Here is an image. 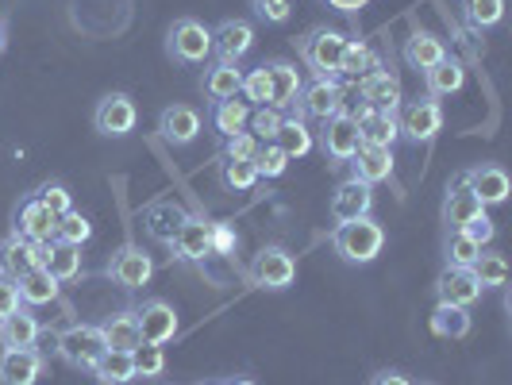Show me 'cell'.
<instances>
[{"mask_svg":"<svg viewBox=\"0 0 512 385\" xmlns=\"http://www.w3.org/2000/svg\"><path fill=\"white\" fill-rule=\"evenodd\" d=\"M231 231L224 228V224H212V255H224V251H231Z\"/></svg>","mask_w":512,"mask_h":385,"instance_id":"obj_53","label":"cell"},{"mask_svg":"<svg viewBox=\"0 0 512 385\" xmlns=\"http://www.w3.org/2000/svg\"><path fill=\"white\" fill-rule=\"evenodd\" d=\"M220 181H224V189H231V193H247V189H255V181H258L255 162L224 158V162H220Z\"/></svg>","mask_w":512,"mask_h":385,"instance_id":"obj_43","label":"cell"},{"mask_svg":"<svg viewBox=\"0 0 512 385\" xmlns=\"http://www.w3.org/2000/svg\"><path fill=\"white\" fill-rule=\"evenodd\" d=\"M239 93H243V101L251 104V108H262V104H270V77L266 70L258 66L251 74H243V85H239Z\"/></svg>","mask_w":512,"mask_h":385,"instance_id":"obj_46","label":"cell"},{"mask_svg":"<svg viewBox=\"0 0 512 385\" xmlns=\"http://www.w3.org/2000/svg\"><path fill=\"white\" fill-rule=\"evenodd\" d=\"M351 166H355V181H366V185H378L393 174V151L389 147H359V154L351 158Z\"/></svg>","mask_w":512,"mask_h":385,"instance_id":"obj_26","label":"cell"},{"mask_svg":"<svg viewBox=\"0 0 512 385\" xmlns=\"http://www.w3.org/2000/svg\"><path fill=\"white\" fill-rule=\"evenodd\" d=\"M320 147L332 162H351L359 154V124L351 112H335L324 120V131H320Z\"/></svg>","mask_w":512,"mask_h":385,"instance_id":"obj_7","label":"cell"},{"mask_svg":"<svg viewBox=\"0 0 512 385\" xmlns=\"http://www.w3.org/2000/svg\"><path fill=\"white\" fill-rule=\"evenodd\" d=\"M16 308H20V289H16V282L0 278V320H4V316H12Z\"/></svg>","mask_w":512,"mask_h":385,"instance_id":"obj_52","label":"cell"},{"mask_svg":"<svg viewBox=\"0 0 512 385\" xmlns=\"http://www.w3.org/2000/svg\"><path fill=\"white\" fill-rule=\"evenodd\" d=\"M208 120H212V128L220 131L224 139L231 135H239V131H247V120H251V104L247 101H212V112H208Z\"/></svg>","mask_w":512,"mask_h":385,"instance_id":"obj_32","label":"cell"},{"mask_svg":"<svg viewBox=\"0 0 512 385\" xmlns=\"http://www.w3.org/2000/svg\"><path fill=\"white\" fill-rule=\"evenodd\" d=\"M282 112L278 108H270V104H262V108H251V135H255L258 143H270L274 135H278V128H282Z\"/></svg>","mask_w":512,"mask_h":385,"instance_id":"obj_45","label":"cell"},{"mask_svg":"<svg viewBox=\"0 0 512 385\" xmlns=\"http://www.w3.org/2000/svg\"><path fill=\"white\" fill-rule=\"evenodd\" d=\"M270 143H274L285 158H305V154L316 147V143H312V131H308L305 120H297V116H293V120H282V128H278V135H274Z\"/></svg>","mask_w":512,"mask_h":385,"instance_id":"obj_35","label":"cell"},{"mask_svg":"<svg viewBox=\"0 0 512 385\" xmlns=\"http://www.w3.org/2000/svg\"><path fill=\"white\" fill-rule=\"evenodd\" d=\"M266 70V77H270V108H278V112H285V108H293V101H297V93H301V70L293 66V62H266L262 66Z\"/></svg>","mask_w":512,"mask_h":385,"instance_id":"obj_22","label":"cell"},{"mask_svg":"<svg viewBox=\"0 0 512 385\" xmlns=\"http://www.w3.org/2000/svg\"><path fill=\"white\" fill-rule=\"evenodd\" d=\"M439 128H443V108H439L436 97H424V101H409L401 108V120H397V131L405 139H436Z\"/></svg>","mask_w":512,"mask_h":385,"instance_id":"obj_10","label":"cell"},{"mask_svg":"<svg viewBox=\"0 0 512 385\" xmlns=\"http://www.w3.org/2000/svg\"><path fill=\"white\" fill-rule=\"evenodd\" d=\"M443 255H447V266H455V270H470V266H474V258L482 255V247H478L470 235H462L459 228H451L447 243H443Z\"/></svg>","mask_w":512,"mask_h":385,"instance_id":"obj_41","label":"cell"},{"mask_svg":"<svg viewBox=\"0 0 512 385\" xmlns=\"http://www.w3.org/2000/svg\"><path fill=\"white\" fill-rule=\"evenodd\" d=\"M158 135H162L170 147H189V143L201 135V112L189 108V104H170V108H162V116H158Z\"/></svg>","mask_w":512,"mask_h":385,"instance_id":"obj_15","label":"cell"},{"mask_svg":"<svg viewBox=\"0 0 512 385\" xmlns=\"http://www.w3.org/2000/svg\"><path fill=\"white\" fill-rule=\"evenodd\" d=\"M135 120H139V112H135V101H131L128 93H108V97H101L97 112H93L97 131H101V135H112V139L131 135V131H135Z\"/></svg>","mask_w":512,"mask_h":385,"instance_id":"obj_11","label":"cell"},{"mask_svg":"<svg viewBox=\"0 0 512 385\" xmlns=\"http://www.w3.org/2000/svg\"><path fill=\"white\" fill-rule=\"evenodd\" d=\"M170 247L185 262H201L205 255H212V220H205V216H185V224L178 228Z\"/></svg>","mask_w":512,"mask_h":385,"instance_id":"obj_21","label":"cell"},{"mask_svg":"<svg viewBox=\"0 0 512 385\" xmlns=\"http://www.w3.org/2000/svg\"><path fill=\"white\" fill-rule=\"evenodd\" d=\"M251 47H255V27L247 24V20H224L212 31V54L220 62H235L239 66V58H247Z\"/></svg>","mask_w":512,"mask_h":385,"instance_id":"obj_14","label":"cell"},{"mask_svg":"<svg viewBox=\"0 0 512 385\" xmlns=\"http://www.w3.org/2000/svg\"><path fill=\"white\" fill-rule=\"evenodd\" d=\"M424 85H428V97H451L466 85V70H462V62L447 54L432 70H424Z\"/></svg>","mask_w":512,"mask_h":385,"instance_id":"obj_31","label":"cell"},{"mask_svg":"<svg viewBox=\"0 0 512 385\" xmlns=\"http://www.w3.org/2000/svg\"><path fill=\"white\" fill-rule=\"evenodd\" d=\"M335 12H347V16H355V12H362L370 0H328Z\"/></svg>","mask_w":512,"mask_h":385,"instance_id":"obj_55","label":"cell"},{"mask_svg":"<svg viewBox=\"0 0 512 385\" xmlns=\"http://www.w3.org/2000/svg\"><path fill=\"white\" fill-rule=\"evenodd\" d=\"M101 335H104V347H108V351H135V347L143 343L139 320H135V308L108 316V320L101 324Z\"/></svg>","mask_w":512,"mask_h":385,"instance_id":"obj_25","label":"cell"},{"mask_svg":"<svg viewBox=\"0 0 512 385\" xmlns=\"http://www.w3.org/2000/svg\"><path fill=\"white\" fill-rule=\"evenodd\" d=\"M255 162V170H258V178H282L285 174V166H289V158H285L274 143H262L258 147V154L251 158Z\"/></svg>","mask_w":512,"mask_h":385,"instance_id":"obj_47","label":"cell"},{"mask_svg":"<svg viewBox=\"0 0 512 385\" xmlns=\"http://www.w3.org/2000/svg\"><path fill=\"white\" fill-rule=\"evenodd\" d=\"M470 328H474V320H470V312H466V308L443 305V301L432 308V332H436L439 339H466Z\"/></svg>","mask_w":512,"mask_h":385,"instance_id":"obj_34","label":"cell"},{"mask_svg":"<svg viewBox=\"0 0 512 385\" xmlns=\"http://www.w3.org/2000/svg\"><path fill=\"white\" fill-rule=\"evenodd\" d=\"M54 351L70 362V366H77V370H93V362L108 351L101 324H74V328H66V332L54 339Z\"/></svg>","mask_w":512,"mask_h":385,"instance_id":"obj_2","label":"cell"},{"mask_svg":"<svg viewBox=\"0 0 512 385\" xmlns=\"http://www.w3.org/2000/svg\"><path fill=\"white\" fill-rule=\"evenodd\" d=\"M462 16L474 31H489L505 20V0H462Z\"/></svg>","mask_w":512,"mask_h":385,"instance_id":"obj_39","label":"cell"},{"mask_svg":"<svg viewBox=\"0 0 512 385\" xmlns=\"http://www.w3.org/2000/svg\"><path fill=\"white\" fill-rule=\"evenodd\" d=\"M436 293H439V301H443V305L470 308L478 297H482V285H478V278H474L470 270H455V266H447V270L439 274Z\"/></svg>","mask_w":512,"mask_h":385,"instance_id":"obj_23","label":"cell"},{"mask_svg":"<svg viewBox=\"0 0 512 385\" xmlns=\"http://www.w3.org/2000/svg\"><path fill=\"white\" fill-rule=\"evenodd\" d=\"M166 51L174 54L178 62H205L212 54V31L201 20H178L170 27V39H166Z\"/></svg>","mask_w":512,"mask_h":385,"instance_id":"obj_6","label":"cell"},{"mask_svg":"<svg viewBox=\"0 0 512 385\" xmlns=\"http://www.w3.org/2000/svg\"><path fill=\"white\" fill-rule=\"evenodd\" d=\"M16 289H20V305H51V301H58L62 282H54L43 266H35V270H27L24 278H16Z\"/></svg>","mask_w":512,"mask_h":385,"instance_id":"obj_28","label":"cell"},{"mask_svg":"<svg viewBox=\"0 0 512 385\" xmlns=\"http://www.w3.org/2000/svg\"><path fill=\"white\" fill-rule=\"evenodd\" d=\"M35 197H39L43 205L51 208L54 216H66V212L74 208V201H70V189H66V185H58V181H51V185H43V189H39Z\"/></svg>","mask_w":512,"mask_h":385,"instance_id":"obj_49","label":"cell"},{"mask_svg":"<svg viewBox=\"0 0 512 385\" xmlns=\"http://www.w3.org/2000/svg\"><path fill=\"white\" fill-rule=\"evenodd\" d=\"M359 93L366 108H378V112H397L401 108V77L389 74V70H374V74L359 77Z\"/></svg>","mask_w":512,"mask_h":385,"instance_id":"obj_19","label":"cell"},{"mask_svg":"<svg viewBox=\"0 0 512 385\" xmlns=\"http://www.w3.org/2000/svg\"><path fill=\"white\" fill-rule=\"evenodd\" d=\"M43 270L51 274L54 282H74L77 274H81V247H70V243H51Z\"/></svg>","mask_w":512,"mask_h":385,"instance_id":"obj_36","label":"cell"},{"mask_svg":"<svg viewBox=\"0 0 512 385\" xmlns=\"http://www.w3.org/2000/svg\"><path fill=\"white\" fill-rule=\"evenodd\" d=\"M258 16L266 24H285L293 16V4L289 0H258Z\"/></svg>","mask_w":512,"mask_h":385,"instance_id":"obj_51","label":"cell"},{"mask_svg":"<svg viewBox=\"0 0 512 385\" xmlns=\"http://www.w3.org/2000/svg\"><path fill=\"white\" fill-rule=\"evenodd\" d=\"M135 320H139V335H143V343H170L174 335H178V312L170 301H162V297H151V301H143V305L135 308Z\"/></svg>","mask_w":512,"mask_h":385,"instance_id":"obj_8","label":"cell"},{"mask_svg":"<svg viewBox=\"0 0 512 385\" xmlns=\"http://www.w3.org/2000/svg\"><path fill=\"white\" fill-rule=\"evenodd\" d=\"M4 47H8V24L0 20V54H4Z\"/></svg>","mask_w":512,"mask_h":385,"instance_id":"obj_56","label":"cell"},{"mask_svg":"<svg viewBox=\"0 0 512 385\" xmlns=\"http://www.w3.org/2000/svg\"><path fill=\"white\" fill-rule=\"evenodd\" d=\"M470 274L478 278L482 289H497V285L509 282V262H505V255H497V251H482V255L474 258Z\"/></svg>","mask_w":512,"mask_h":385,"instance_id":"obj_40","label":"cell"},{"mask_svg":"<svg viewBox=\"0 0 512 385\" xmlns=\"http://www.w3.org/2000/svg\"><path fill=\"white\" fill-rule=\"evenodd\" d=\"M131 366H135V378H158L166 370V351L158 343H139L131 351Z\"/></svg>","mask_w":512,"mask_h":385,"instance_id":"obj_44","label":"cell"},{"mask_svg":"<svg viewBox=\"0 0 512 385\" xmlns=\"http://www.w3.org/2000/svg\"><path fill=\"white\" fill-rule=\"evenodd\" d=\"M462 185L482 201V205H505L509 201V174L501 170V166H493V162H482V166H474V170H466L462 174Z\"/></svg>","mask_w":512,"mask_h":385,"instance_id":"obj_13","label":"cell"},{"mask_svg":"<svg viewBox=\"0 0 512 385\" xmlns=\"http://www.w3.org/2000/svg\"><path fill=\"white\" fill-rule=\"evenodd\" d=\"M93 239V224L81 216V212H66V216H58V224H54V243H70V247H81V243H89Z\"/></svg>","mask_w":512,"mask_h":385,"instance_id":"obj_42","label":"cell"},{"mask_svg":"<svg viewBox=\"0 0 512 385\" xmlns=\"http://www.w3.org/2000/svg\"><path fill=\"white\" fill-rule=\"evenodd\" d=\"M370 208H374V185H366V181H355L347 178L339 189H335L332 197V216L335 224H347V220H359V216H370Z\"/></svg>","mask_w":512,"mask_h":385,"instance_id":"obj_17","label":"cell"},{"mask_svg":"<svg viewBox=\"0 0 512 385\" xmlns=\"http://www.w3.org/2000/svg\"><path fill=\"white\" fill-rule=\"evenodd\" d=\"M370 385H412L401 370H382V374H374V382Z\"/></svg>","mask_w":512,"mask_h":385,"instance_id":"obj_54","label":"cell"},{"mask_svg":"<svg viewBox=\"0 0 512 385\" xmlns=\"http://www.w3.org/2000/svg\"><path fill=\"white\" fill-rule=\"evenodd\" d=\"M255 4H258V0H255Z\"/></svg>","mask_w":512,"mask_h":385,"instance_id":"obj_58","label":"cell"},{"mask_svg":"<svg viewBox=\"0 0 512 385\" xmlns=\"http://www.w3.org/2000/svg\"><path fill=\"white\" fill-rule=\"evenodd\" d=\"M251 278L262 289H289L293 278H297V262H293V255L285 247H266V251H258L255 266H251Z\"/></svg>","mask_w":512,"mask_h":385,"instance_id":"obj_12","label":"cell"},{"mask_svg":"<svg viewBox=\"0 0 512 385\" xmlns=\"http://www.w3.org/2000/svg\"><path fill=\"white\" fill-rule=\"evenodd\" d=\"M343 101H347V93H343V85L335 81V77H316L312 85H301V93H297V120H328L335 112H343Z\"/></svg>","mask_w":512,"mask_h":385,"instance_id":"obj_4","label":"cell"},{"mask_svg":"<svg viewBox=\"0 0 512 385\" xmlns=\"http://www.w3.org/2000/svg\"><path fill=\"white\" fill-rule=\"evenodd\" d=\"M108 274H112V282L124 285V289H139V285L151 282L154 262L139 243H124V247L112 255V262H108Z\"/></svg>","mask_w":512,"mask_h":385,"instance_id":"obj_9","label":"cell"},{"mask_svg":"<svg viewBox=\"0 0 512 385\" xmlns=\"http://www.w3.org/2000/svg\"><path fill=\"white\" fill-rule=\"evenodd\" d=\"M47 251H51V243H31V239H20V235H8L0 243V278H8V282L24 278L27 270L47 262Z\"/></svg>","mask_w":512,"mask_h":385,"instance_id":"obj_5","label":"cell"},{"mask_svg":"<svg viewBox=\"0 0 512 385\" xmlns=\"http://www.w3.org/2000/svg\"><path fill=\"white\" fill-rule=\"evenodd\" d=\"M239 85H243V70L235 62H216L205 74V97L208 101H231V97H239Z\"/></svg>","mask_w":512,"mask_h":385,"instance_id":"obj_33","label":"cell"},{"mask_svg":"<svg viewBox=\"0 0 512 385\" xmlns=\"http://www.w3.org/2000/svg\"><path fill=\"white\" fill-rule=\"evenodd\" d=\"M185 208L174 205V201H158V205H151L147 212H143V220H147V231H151L158 243H174V235H178V228L185 224Z\"/></svg>","mask_w":512,"mask_h":385,"instance_id":"obj_27","label":"cell"},{"mask_svg":"<svg viewBox=\"0 0 512 385\" xmlns=\"http://www.w3.org/2000/svg\"><path fill=\"white\" fill-rule=\"evenodd\" d=\"M54 224H58V216H54L51 208L43 205L39 197H27L24 205H20V212H16L12 235L31 239V243H54Z\"/></svg>","mask_w":512,"mask_h":385,"instance_id":"obj_16","label":"cell"},{"mask_svg":"<svg viewBox=\"0 0 512 385\" xmlns=\"http://www.w3.org/2000/svg\"><path fill=\"white\" fill-rule=\"evenodd\" d=\"M462 235H470L478 247H486V243H493V235H497V228H493V220H489V212H482V216H474V220H466L462 224Z\"/></svg>","mask_w":512,"mask_h":385,"instance_id":"obj_50","label":"cell"},{"mask_svg":"<svg viewBox=\"0 0 512 385\" xmlns=\"http://www.w3.org/2000/svg\"><path fill=\"white\" fill-rule=\"evenodd\" d=\"M332 247L343 262H355V266H366L382 255L385 247V228L370 216H359V220H347L332 231Z\"/></svg>","mask_w":512,"mask_h":385,"instance_id":"obj_1","label":"cell"},{"mask_svg":"<svg viewBox=\"0 0 512 385\" xmlns=\"http://www.w3.org/2000/svg\"><path fill=\"white\" fill-rule=\"evenodd\" d=\"M93 374H97L104 385H128V382H135L131 351H104L101 359L93 362Z\"/></svg>","mask_w":512,"mask_h":385,"instance_id":"obj_38","label":"cell"},{"mask_svg":"<svg viewBox=\"0 0 512 385\" xmlns=\"http://www.w3.org/2000/svg\"><path fill=\"white\" fill-rule=\"evenodd\" d=\"M228 385H258L255 378H235V382H228Z\"/></svg>","mask_w":512,"mask_h":385,"instance_id":"obj_57","label":"cell"},{"mask_svg":"<svg viewBox=\"0 0 512 385\" xmlns=\"http://www.w3.org/2000/svg\"><path fill=\"white\" fill-rule=\"evenodd\" d=\"M343 47H347V35H339V31H332V27H316V31H308L305 39L297 43V51H301V58L316 70V77L339 74Z\"/></svg>","mask_w":512,"mask_h":385,"instance_id":"obj_3","label":"cell"},{"mask_svg":"<svg viewBox=\"0 0 512 385\" xmlns=\"http://www.w3.org/2000/svg\"><path fill=\"white\" fill-rule=\"evenodd\" d=\"M258 147H262V143H258L251 131H239V135H231L228 143H224V158H235V162H251V158L258 154Z\"/></svg>","mask_w":512,"mask_h":385,"instance_id":"obj_48","label":"cell"},{"mask_svg":"<svg viewBox=\"0 0 512 385\" xmlns=\"http://www.w3.org/2000/svg\"><path fill=\"white\" fill-rule=\"evenodd\" d=\"M43 370H47V359L35 347L0 355V385H35L43 378Z\"/></svg>","mask_w":512,"mask_h":385,"instance_id":"obj_18","label":"cell"},{"mask_svg":"<svg viewBox=\"0 0 512 385\" xmlns=\"http://www.w3.org/2000/svg\"><path fill=\"white\" fill-rule=\"evenodd\" d=\"M443 58H447V47H443L439 35H432V31H412V39L405 43V62H409L412 70H432Z\"/></svg>","mask_w":512,"mask_h":385,"instance_id":"obj_29","label":"cell"},{"mask_svg":"<svg viewBox=\"0 0 512 385\" xmlns=\"http://www.w3.org/2000/svg\"><path fill=\"white\" fill-rule=\"evenodd\" d=\"M374 70H382L378 54L370 51L362 39H347L343 58H339V74L343 77H366V74H374Z\"/></svg>","mask_w":512,"mask_h":385,"instance_id":"obj_37","label":"cell"},{"mask_svg":"<svg viewBox=\"0 0 512 385\" xmlns=\"http://www.w3.org/2000/svg\"><path fill=\"white\" fill-rule=\"evenodd\" d=\"M355 124H359V143L362 147H389L393 151V143H397V112H378V108H366L362 104L359 116H355Z\"/></svg>","mask_w":512,"mask_h":385,"instance_id":"obj_20","label":"cell"},{"mask_svg":"<svg viewBox=\"0 0 512 385\" xmlns=\"http://www.w3.org/2000/svg\"><path fill=\"white\" fill-rule=\"evenodd\" d=\"M482 212H486V205H482V201H478V197H474V193L462 185V178L447 189V201H443V220H447L451 228H462L466 220H474V216H482Z\"/></svg>","mask_w":512,"mask_h":385,"instance_id":"obj_30","label":"cell"},{"mask_svg":"<svg viewBox=\"0 0 512 385\" xmlns=\"http://www.w3.org/2000/svg\"><path fill=\"white\" fill-rule=\"evenodd\" d=\"M39 320L27 312V305H20L12 316H4L0 320V343H4V351H24V347H35L39 343Z\"/></svg>","mask_w":512,"mask_h":385,"instance_id":"obj_24","label":"cell"}]
</instances>
